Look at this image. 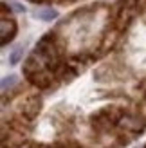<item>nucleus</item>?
Listing matches in <instances>:
<instances>
[{
	"mask_svg": "<svg viewBox=\"0 0 146 148\" xmlns=\"http://www.w3.org/2000/svg\"><path fill=\"white\" fill-rule=\"evenodd\" d=\"M0 34H2V45H5L16 34V24L13 20H2V24H0Z\"/></svg>",
	"mask_w": 146,
	"mask_h": 148,
	"instance_id": "f257e3e1",
	"label": "nucleus"
},
{
	"mask_svg": "<svg viewBox=\"0 0 146 148\" xmlns=\"http://www.w3.org/2000/svg\"><path fill=\"white\" fill-rule=\"evenodd\" d=\"M34 16L43 20V22H50V20L58 18V11L53 9V7H42V9H36L34 11Z\"/></svg>",
	"mask_w": 146,
	"mask_h": 148,
	"instance_id": "f03ea898",
	"label": "nucleus"
},
{
	"mask_svg": "<svg viewBox=\"0 0 146 148\" xmlns=\"http://www.w3.org/2000/svg\"><path fill=\"white\" fill-rule=\"evenodd\" d=\"M121 125H123L125 128H128V130H134V132H137V130H141V128H143L141 121H137L135 117H130V116L123 117V119H121Z\"/></svg>",
	"mask_w": 146,
	"mask_h": 148,
	"instance_id": "7ed1b4c3",
	"label": "nucleus"
},
{
	"mask_svg": "<svg viewBox=\"0 0 146 148\" xmlns=\"http://www.w3.org/2000/svg\"><path fill=\"white\" fill-rule=\"evenodd\" d=\"M22 56H24V47H22V45L14 47L13 53L9 54V65H16V63L22 60Z\"/></svg>",
	"mask_w": 146,
	"mask_h": 148,
	"instance_id": "20e7f679",
	"label": "nucleus"
},
{
	"mask_svg": "<svg viewBox=\"0 0 146 148\" xmlns=\"http://www.w3.org/2000/svg\"><path fill=\"white\" fill-rule=\"evenodd\" d=\"M16 81H18V78L14 76V74H11V76L4 78V79H2V92H5L7 88H11L13 85H16Z\"/></svg>",
	"mask_w": 146,
	"mask_h": 148,
	"instance_id": "39448f33",
	"label": "nucleus"
},
{
	"mask_svg": "<svg viewBox=\"0 0 146 148\" xmlns=\"http://www.w3.org/2000/svg\"><path fill=\"white\" fill-rule=\"evenodd\" d=\"M7 5H9L11 7V9L14 11V13H24L25 11V7L24 5H22L20 2H16V0H7V2H5Z\"/></svg>",
	"mask_w": 146,
	"mask_h": 148,
	"instance_id": "423d86ee",
	"label": "nucleus"
}]
</instances>
